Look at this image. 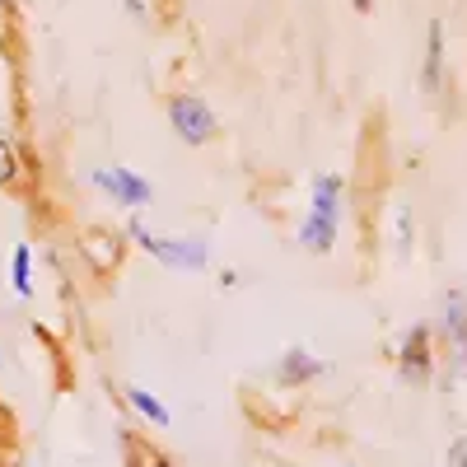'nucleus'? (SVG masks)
I'll use <instances>...</instances> for the list:
<instances>
[{"mask_svg":"<svg viewBox=\"0 0 467 467\" xmlns=\"http://www.w3.org/2000/svg\"><path fill=\"white\" fill-rule=\"evenodd\" d=\"M127 239L140 244L150 257H160V262L178 266V271H206V266H211V248H206V239H160V234H150L140 220L127 224Z\"/></svg>","mask_w":467,"mask_h":467,"instance_id":"nucleus-1","label":"nucleus"},{"mask_svg":"<svg viewBox=\"0 0 467 467\" xmlns=\"http://www.w3.org/2000/svg\"><path fill=\"white\" fill-rule=\"evenodd\" d=\"M164 108H169V127H173V136H178L182 145L202 150V145L215 140L220 122H215V112H211L206 99H197V94H173Z\"/></svg>","mask_w":467,"mask_h":467,"instance_id":"nucleus-2","label":"nucleus"},{"mask_svg":"<svg viewBox=\"0 0 467 467\" xmlns=\"http://www.w3.org/2000/svg\"><path fill=\"white\" fill-rule=\"evenodd\" d=\"M398 374L407 383H425L435 374V332L425 327V323H411L402 346H398Z\"/></svg>","mask_w":467,"mask_h":467,"instance_id":"nucleus-3","label":"nucleus"},{"mask_svg":"<svg viewBox=\"0 0 467 467\" xmlns=\"http://www.w3.org/2000/svg\"><path fill=\"white\" fill-rule=\"evenodd\" d=\"M94 187H103L112 202H122V206H131V211L154 202L150 178H140L136 169H94Z\"/></svg>","mask_w":467,"mask_h":467,"instance_id":"nucleus-4","label":"nucleus"},{"mask_svg":"<svg viewBox=\"0 0 467 467\" xmlns=\"http://www.w3.org/2000/svg\"><path fill=\"white\" fill-rule=\"evenodd\" d=\"M308 211L341 224V215H346V178L341 173H318L314 187H308Z\"/></svg>","mask_w":467,"mask_h":467,"instance_id":"nucleus-5","label":"nucleus"},{"mask_svg":"<svg viewBox=\"0 0 467 467\" xmlns=\"http://www.w3.org/2000/svg\"><path fill=\"white\" fill-rule=\"evenodd\" d=\"M444 85V19H431L425 28V61H420V89L440 94Z\"/></svg>","mask_w":467,"mask_h":467,"instance_id":"nucleus-6","label":"nucleus"},{"mask_svg":"<svg viewBox=\"0 0 467 467\" xmlns=\"http://www.w3.org/2000/svg\"><path fill=\"white\" fill-rule=\"evenodd\" d=\"M318 374H323V360L308 346H290L281 356V383L285 388H304L308 379H318Z\"/></svg>","mask_w":467,"mask_h":467,"instance_id":"nucleus-7","label":"nucleus"},{"mask_svg":"<svg viewBox=\"0 0 467 467\" xmlns=\"http://www.w3.org/2000/svg\"><path fill=\"white\" fill-rule=\"evenodd\" d=\"M440 332L453 350H467V295L462 290H449L444 295V318H440Z\"/></svg>","mask_w":467,"mask_h":467,"instance_id":"nucleus-8","label":"nucleus"},{"mask_svg":"<svg viewBox=\"0 0 467 467\" xmlns=\"http://www.w3.org/2000/svg\"><path fill=\"white\" fill-rule=\"evenodd\" d=\"M337 229H341V224H332V220H323V215L308 211L304 224H299V244H304L308 253H332V248H337Z\"/></svg>","mask_w":467,"mask_h":467,"instance_id":"nucleus-9","label":"nucleus"},{"mask_svg":"<svg viewBox=\"0 0 467 467\" xmlns=\"http://www.w3.org/2000/svg\"><path fill=\"white\" fill-rule=\"evenodd\" d=\"M85 262H94L99 271H112L117 262H122V239H112V234H103V229H94V234H85Z\"/></svg>","mask_w":467,"mask_h":467,"instance_id":"nucleus-10","label":"nucleus"},{"mask_svg":"<svg viewBox=\"0 0 467 467\" xmlns=\"http://www.w3.org/2000/svg\"><path fill=\"white\" fill-rule=\"evenodd\" d=\"M10 281H15V295L28 299L33 295V248L28 244H15V257H10Z\"/></svg>","mask_w":467,"mask_h":467,"instance_id":"nucleus-11","label":"nucleus"},{"mask_svg":"<svg viewBox=\"0 0 467 467\" xmlns=\"http://www.w3.org/2000/svg\"><path fill=\"white\" fill-rule=\"evenodd\" d=\"M127 398H131V407H136V411H140L150 425H160V431H164V425L173 420V416H169V407H164L160 398H154L150 388H127Z\"/></svg>","mask_w":467,"mask_h":467,"instance_id":"nucleus-12","label":"nucleus"},{"mask_svg":"<svg viewBox=\"0 0 467 467\" xmlns=\"http://www.w3.org/2000/svg\"><path fill=\"white\" fill-rule=\"evenodd\" d=\"M444 467H467V440H453V444H449Z\"/></svg>","mask_w":467,"mask_h":467,"instance_id":"nucleus-13","label":"nucleus"},{"mask_svg":"<svg viewBox=\"0 0 467 467\" xmlns=\"http://www.w3.org/2000/svg\"><path fill=\"white\" fill-rule=\"evenodd\" d=\"M407 244H411V211L402 206L398 211V248H407Z\"/></svg>","mask_w":467,"mask_h":467,"instance_id":"nucleus-14","label":"nucleus"},{"mask_svg":"<svg viewBox=\"0 0 467 467\" xmlns=\"http://www.w3.org/2000/svg\"><path fill=\"white\" fill-rule=\"evenodd\" d=\"M127 444H131V449H127V467H150V462H145V444L131 440V435H127Z\"/></svg>","mask_w":467,"mask_h":467,"instance_id":"nucleus-15","label":"nucleus"},{"mask_svg":"<svg viewBox=\"0 0 467 467\" xmlns=\"http://www.w3.org/2000/svg\"><path fill=\"white\" fill-rule=\"evenodd\" d=\"M145 462H150V467H178L173 458H164V453H154V449H145Z\"/></svg>","mask_w":467,"mask_h":467,"instance_id":"nucleus-16","label":"nucleus"},{"mask_svg":"<svg viewBox=\"0 0 467 467\" xmlns=\"http://www.w3.org/2000/svg\"><path fill=\"white\" fill-rule=\"evenodd\" d=\"M350 5H356V10H360V15H365V10H369V5H374V0H350Z\"/></svg>","mask_w":467,"mask_h":467,"instance_id":"nucleus-17","label":"nucleus"}]
</instances>
